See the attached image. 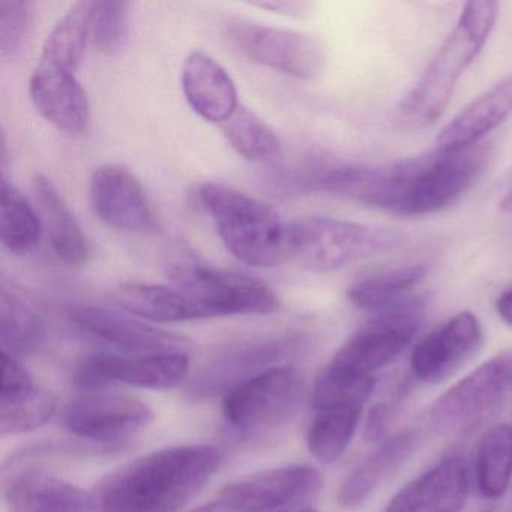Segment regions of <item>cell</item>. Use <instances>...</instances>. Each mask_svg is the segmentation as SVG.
I'll return each mask as SVG.
<instances>
[{
	"mask_svg": "<svg viewBox=\"0 0 512 512\" xmlns=\"http://www.w3.org/2000/svg\"><path fill=\"white\" fill-rule=\"evenodd\" d=\"M487 143L460 152L439 149L380 166L325 158L313 178L314 193L334 194L400 217L436 214L478 181L490 160Z\"/></svg>",
	"mask_w": 512,
	"mask_h": 512,
	"instance_id": "obj_1",
	"label": "cell"
},
{
	"mask_svg": "<svg viewBox=\"0 0 512 512\" xmlns=\"http://www.w3.org/2000/svg\"><path fill=\"white\" fill-rule=\"evenodd\" d=\"M223 455L209 445H182L143 455L98 484L100 512H179L220 469Z\"/></svg>",
	"mask_w": 512,
	"mask_h": 512,
	"instance_id": "obj_2",
	"label": "cell"
},
{
	"mask_svg": "<svg viewBox=\"0 0 512 512\" xmlns=\"http://www.w3.org/2000/svg\"><path fill=\"white\" fill-rule=\"evenodd\" d=\"M497 11L499 5L493 0H472L464 5L454 29L398 106L401 125L419 130L442 118L464 71L484 50L496 26Z\"/></svg>",
	"mask_w": 512,
	"mask_h": 512,
	"instance_id": "obj_3",
	"label": "cell"
},
{
	"mask_svg": "<svg viewBox=\"0 0 512 512\" xmlns=\"http://www.w3.org/2000/svg\"><path fill=\"white\" fill-rule=\"evenodd\" d=\"M194 196L236 259L254 268H272L290 260L289 221L277 209L215 182L200 184Z\"/></svg>",
	"mask_w": 512,
	"mask_h": 512,
	"instance_id": "obj_4",
	"label": "cell"
},
{
	"mask_svg": "<svg viewBox=\"0 0 512 512\" xmlns=\"http://www.w3.org/2000/svg\"><path fill=\"white\" fill-rule=\"evenodd\" d=\"M403 233L331 217L289 221L290 260L313 272H334L403 244Z\"/></svg>",
	"mask_w": 512,
	"mask_h": 512,
	"instance_id": "obj_5",
	"label": "cell"
},
{
	"mask_svg": "<svg viewBox=\"0 0 512 512\" xmlns=\"http://www.w3.org/2000/svg\"><path fill=\"white\" fill-rule=\"evenodd\" d=\"M169 278L206 317L271 314L280 302L263 281L206 265L190 250H178L169 262Z\"/></svg>",
	"mask_w": 512,
	"mask_h": 512,
	"instance_id": "obj_6",
	"label": "cell"
},
{
	"mask_svg": "<svg viewBox=\"0 0 512 512\" xmlns=\"http://www.w3.org/2000/svg\"><path fill=\"white\" fill-rule=\"evenodd\" d=\"M425 299H401L362 325L335 353L328 367L356 377H374L410 346L421 328Z\"/></svg>",
	"mask_w": 512,
	"mask_h": 512,
	"instance_id": "obj_7",
	"label": "cell"
},
{
	"mask_svg": "<svg viewBox=\"0 0 512 512\" xmlns=\"http://www.w3.org/2000/svg\"><path fill=\"white\" fill-rule=\"evenodd\" d=\"M511 391L512 352L499 353L434 401L431 425L442 434L466 433L494 415Z\"/></svg>",
	"mask_w": 512,
	"mask_h": 512,
	"instance_id": "obj_8",
	"label": "cell"
},
{
	"mask_svg": "<svg viewBox=\"0 0 512 512\" xmlns=\"http://www.w3.org/2000/svg\"><path fill=\"white\" fill-rule=\"evenodd\" d=\"M302 397V374L289 365H277L230 389L223 412L238 430H268L287 424L301 407Z\"/></svg>",
	"mask_w": 512,
	"mask_h": 512,
	"instance_id": "obj_9",
	"label": "cell"
},
{
	"mask_svg": "<svg viewBox=\"0 0 512 512\" xmlns=\"http://www.w3.org/2000/svg\"><path fill=\"white\" fill-rule=\"evenodd\" d=\"M227 37L251 61L295 79L314 80L325 70V47L310 35L238 19L227 23Z\"/></svg>",
	"mask_w": 512,
	"mask_h": 512,
	"instance_id": "obj_10",
	"label": "cell"
},
{
	"mask_svg": "<svg viewBox=\"0 0 512 512\" xmlns=\"http://www.w3.org/2000/svg\"><path fill=\"white\" fill-rule=\"evenodd\" d=\"M320 488L314 467L290 464L230 482L217 502L224 512H286L313 500Z\"/></svg>",
	"mask_w": 512,
	"mask_h": 512,
	"instance_id": "obj_11",
	"label": "cell"
},
{
	"mask_svg": "<svg viewBox=\"0 0 512 512\" xmlns=\"http://www.w3.org/2000/svg\"><path fill=\"white\" fill-rule=\"evenodd\" d=\"M307 344L298 334L253 338L224 347L203 365L191 382V394L209 397L217 392H229L239 383L277 367L281 361L298 353Z\"/></svg>",
	"mask_w": 512,
	"mask_h": 512,
	"instance_id": "obj_12",
	"label": "cell"
},
{
	"mask_svg": "<svg viewBox=\"0 0 512 512\" xmlns=\"http://www.w3.org/2000/svg\"><path fill=\"white\" fill-rule=\"evenodd\" d=\"M154 421L145 401L113 392H91L70 401L62 424L74 436L97 443L128 439Z\"/></svg>",
	"mask_w": 512,
	"mask_h": 512,
	"instance_id": "obj_13",
	"label": "cell"
},
{
	"mask_svg": "<svg viewBox=\"0 0 512 512\" xmlns=\"http://www.w3.org/2000/svg\"><path fill=\"white\" fill-rule=\"evenodd\" d=\"M190 368L187 353L163 355H113L97 353L77 368L76 382L83 388L107 385L137 386L146 389H170L178 386Z\"/></svg>",
	"mask_w": 512,
	"mask_h": 512,
	"instance_id": "obj_14",
	"label": "cell"
},
{
	"mask_svg": "<svg viewBox=\"0 0 512 512\" xmlns=\"http://www.w3.org/2000/svg\"><path fill=\"white\" fill-rule=\"evenodd\" d=\"M484 341L481 323L461 311L422 338L410 356L413 376L425 383L445 382L472 361Z\"/></svg>",
	"mask_w": 512,
	"mask_h": 512,
	"instance_id": "obj_15",
	"label": "cell"
},
{
	"mask_svg": "<svg viewBox=\"0 0 512 512\" xmlns=\"http://www.w3.org/2000/svg\"><path fill=\"white\" fill-rule=\"evenodd\" d=\"M71 320L83 331L130 353V355H163L185 353L190 347L185 338L154 328L139 319L94 305L71 310Z\"/></svg>",
	"mask_w": 512,
	"mask_h": 512,
	"instance_id": "obj_16",
	"label": "cell"
},
{
	"mask_svg": "<svg viewBox=\"0 0 512 512\" xmlns=\"http://www.w3.org/2000/svg\"><path fill=\"white\" fill-rule=\"evenodd\" d=\"M95 214L113 229L145 233L155 229V218L136 176L119 166L95 170L91 179Z\"/></svg>",
	"mask_w": 512,
	"mask_h": 512,
	"instance_id": "obj_17",
	"label": "cell"
},
{
	"mask_svg": "<svg viewBox=\"0 0 512 512\" xmlns=\"http://www.w3.org/2000/svg\"><path fill=\"white\" fill-rule=\"evenodd\" d=\"M469 490L466 461L451 455L401 488L385 512H460Z\"/></svg>",
	"mask_w": 512,
	"mask_h": 512,
	"instance_id": "obj_18",
	"label": "cell"
},
{
	"mask_svg": "<svg viewBox=\"0 0 512 512\" xmlns=\"http://www.w3.org/2000/svg\"><path fill=\"white\" fill-rule=\"evenodd\" d=\"M4 383L0 394V434L17 436L46 424L56 410V398L35 382L19 358L2 353Z\"/></svg>",
	"mask_w": 512,
	"mask_h": 512,
	"instance_id": "obj_19",
	"label": "cell"
},
{
	"mask_svg": "<svg viewBox=\"0 0 512 512\" xmlns=\"http://www.w3.org/2000/svg\"><path fill=\"white\" fill-rule=\"evenodd\" d=\"M512 115V74L500 79L461 110L437 136L436 149L460 152L481 145Z\"/></svg>",
	"mask_w": 512,
	"mask_h": 512,
	"instance_id": "obj_20",
	"label": "cell"
},
{
	"mask_svg": "<svg viewBox=\"0 0 512 512\" xmlns=\"http://www.w3.org/2000/svg\"><path fill=\"white\" fill-rule=\"evenodd\" d=\"M29 94L40 115L58 130L79 134L88 128L91 106L74 74L38 65Z\"/></svg>",
	"mask_w": 512,
	"mask_h": 512,
	"instance_id": "obj_21",
	"label": "cell"
},
{
	"mask_svg": "<svg viewBox=\"0 0 512 512\" xmlns=\"http://www.w3.org/2000/svg\"><path fill=\"white\" fill-rule=\"evenodd\" d=\"M182 89L191 109L214 124L226 122L239 107L238 91L232 77L203 52H193L185 59Z\"/></svg>",
	"mask_w": 512,
	"mask_h": 512,
	"instance_id": "obj_22",
	"label": "cell"
},
{
	"mask_svg": "<svg viewBox=\"0 0 512 512\" xmlns=\"http://www.w3.org/2000/svg\"><path fill=\"white\" fill-rule=\"evenodd\" d=\"M10 512H95L94 496L56 476L26 470L5 488Z\"/></svg>",
	"mask_w": 512,
	"mask_h": 512,
	"instance_id": "obj_23",
	"label": "cell"
},
{
	"mask_svg": "<svg viewBox=\"0 0 512 512\" xmlns=\"http://www.w3.org/2000/svg\"><path fill=\"white\" fill-rule=\"evenodd\" d=\"M418 443L419 434L415 430L401 431L385 440L344 479L338 491L340 505L344 508H356L370 499L377 488L391 479L415 454Z\"/></svg>",
	"mask_w": 512,
	"mask_h": 512,
	"instance_id": "obj_24",
	"label": "cell"
},
{
	"mask_svg": "<svg viewBox=\"0 0 512 512\" xmlns=\"http://www.w3.org/2000/svg\"><path fill=\"white\" fill-rule=\"evenodd\" d=\"M34 194L41 223L47 230L56 256L73 268L85 266L91 257L88 239L55 185L46 176L37 175L34 178Z\"/></svg>",
	"mask_w": 512,
	"mask_h": 512,
	"instance_id": "obj_25",
	"label": "cell"
},
{
	"mask_svg": "<svg viewBox=\"0 0 512 512\" xmlns=\"http://www.w3.org/2000/svg\"><path fill=\"white\" fill-rule=\"evenodd\" d=\"M112 298L122 310L151 322L176 323L208 319L202 308L197 307L184 293L157 284H121L113 290Z\"/></svg>",
	"mask_w": 512,
	"mask_h": 512,
	"instance_id": "obj_26",
	"label": "cell"
},
{
	"mask_svg": "<svg viewBox=\"0 0 512 512\" xmlns=\"http://www.w3.org/2000/svg\"><path fill=\"white\" fill-rule=\"evenodd\" d=\"M46 323L31 299L13 283L0 287V344L2 353L19 358L43 343Z\"/></svg>",
	"mask_w": 512,
	"mask_h": 512,
	"instance_id": "obj_27",
	"label": "cell"
},
{
	"mask_svg": "<svg viewBox=\"0 0 512 512\" xmlns=\"http://www.w3.org/2000/svg\"><path fill=\"white\" fill-rule=\"evenodd\" d=\"M92 2H77L55 26L41 53V67L74 74L91 43Z\"/></svg>",
	"mask_w": 512,
	"mask_h": 512,
	"instance_id": "obj_28",
	"label": "cell"
},
{
	"mask_svg": "<svg viewBox=\"0 0 512 512\" xmlns=\"http://www.w3.org/2000/svg\"><path fill=\"white\" fill-rule=\"evenodd\" d=\"M43 223L29 200L2 176L0 182V238L16 256L31 253L43 235Z\"/></svg>",
	"mask_w": 512,
	"mask_h": 512,
	"instance_id": "obj_29",
	"label": "cell"
},
{
	"mask_svg": "<svg viewBox=\"0 0 512 512\" xmlns=\"http://www.w3.org/2000/svg\"><path fill=\"white\" fill-rule=\"evenodd\" d=\"M476 484L482 496L500 499L512 476V427L497 425L482 437L475 458Z\"/></svg>",
	"mask_w": 512,
	"mask_h": 512,
	"instance_id": "obj_30",
	"label": "cell"
},
{
	"mask_svg": "<svg viewBox=\"0 0 512 512\" xmlns=\"http://www.w3.org/2000/svg\"><path fill=\"white\" fill-rule=\"evenodd\" d=\"M427 275L424 265H407L368 275L353 283L347 298L361 310H385L401 301L404 293L418 286Z\"/></svg>",
	"mask_w": 512,
	"mask_h": 512,
	"instance_id": "obj_31",
	"label": "cell"
},
{
	"mask_svg": "<svg viewBox=\"0 0 512 512\" xmlns=\"http://www.w3.org/2000/svg\"><path fill=\"white\" fill-rule=\"evenodd\" d=\"M221 130L230 146L245 160L271 161L280 155L281 142L277 133L247 107L239 106L221 124Z\"/></svg>",
	"mask_w": 512,
	"mask_h": 512,
	"instance_id": "obj_32",
	"label": "cell"
},
{
	"mask_svg": "<svg viewBox=\"0 0 512 512\" xmlns=\"http://www.w3.org/2000/svg\"><path fill=\"white\" fill-rule=\"evenodd\" d=\"M361 415L362 409L317 413L307 434L311 455L320 463L337 461L352 442Z\"/></svg>",
	"mask_w": 512,
	"mask_h": 512,
	"instance_id": "obj_33",
	"label": "cell"
},
{
	"mask_svg": "<svg viewBox=\"0 0 512 512\" xmlns=\"http://www.w3.org/2000/svg\"><path fill=\"white\" fill-rule=\"evenodd\" d=\"M374 377H356L326 367L313 389V406L317 413L362 409L373 394Z\"/></svg>",
	"mask_w": 512,
	"mask_h": 512,
	"instance_id": "obj_34",
	"label": "cell"
},
{
	"mask_svg": "<svg viewBox=\"0 0 512 512\" xmlns=\"http://www.w3.org/2000/svg\"><path fill=\"white\" fill-rule=\"evenodd\" d=\"M130 7L121 0L92 2L91 43L103 55H115L128 37Z\"/></svg>",
	"mask_w": 512,
	"mask_h": 512,
	"instance_id": "obj_35",
	"label": "cell"
},
{
	"mask_svg": "<svg viewBox=\"0 0 512 512\" xmlns=\"http://www.w3.org/2000/svg\"><path fill=\"white\" fill-rule=\"evenodd\" d=\"M31 22V5L23 0H0V55H14Z\"/></svg>",
	"mask_w": 512,
	"mask_h": 512,
	"instance_id": "obj_36",
	"label": "cell"
},
{
	"mask_svg": "<svg viewBox=\"0 0 512 512\" xmlns=\"http://www.w3.org/2000/svg\"><path fill=\"white\" fill-rule=\"evenodd\" d=\"M397 401H386L377 404L368 413L367 425H365V437L368 440H379L388 431L392 422Z\"/></svg>",
	"mask_w": 512,
	"mask_h": 512,
	"instance_id": "obj_37",
	"label": "cell"
},
{
	"mask_svg": "<svg viewBox=\"0 0 512 512\" xmlns=\"http://www.w3.org/2000/svg\"><path fill=\"white\" fill-rule=\"evenodd\" d=\"M496 313L506 325L512 328V287L500 293L496 299Z\"/></svg>",
	"mask_w": 512,
	"mask_h": 512,
	"instance_id": "obj_38",
	"label": "cell"
},
{
	"mask_svg": "<svg viewBox=\"0 0 512 512\" xmlns=\"http://www.w3.org/2000/svg\"><path fill=\"white\" fill-rule=\"evenodd\" d=\"M256 7L292 16V14L302 13L307 8V5L298 4V2H265V4H256Z\"/></svg>",
	"mask_w": 512,
	"mask_h": 512,
	"instance_id": "obj_39",
	"label": "cell"
},
{
	"mask_svg": "<svg viewBox=\"0 0 512 512\" xmlns=\"http://www.w3.org/2000/svg\"><path fill=\"white\" fill-rule=\"evenodd\" d=\"M500 209L505 214L512 215V184L509 190L506 191L505 196H503L502 202H500Z\"/></svg>",
	"mask_w": 512,
	"mask_h": 512,
	"instance_id": "obj_40",
	"label": "cell"
},
{
	"mask_svg": "<svg viewBox=\"0 0 512 512\" xmlns=\"http://www.w3.org/2000/svg\"><path fill=\"white\" fill-rule=\"evenodd\" d=\"M191 512H224V509L221 508L220 503L215 499L212 500V502L206 503V505L199 506V508Z\"/></svg>",
	"mask_w": 512,
	"mask_h": 512,
	"instance_id": "obj_41",
	"label": "cell"
},
{
	"mask_svg": "<svg viewBox=\"0 0 512 512\" xmlns=\"http://www.w3.org/2000/svg\"><path fill=\"white\" fill-rule=\"evenodd\" d=\"M302 512H317V511H316V509L307 508V509H302Z\"/></svg>",
	"mask_w": 512,
	"mask_h": 512,
	"instance_id": "obj_42",
	"label": "cell"
}]
</instances>
